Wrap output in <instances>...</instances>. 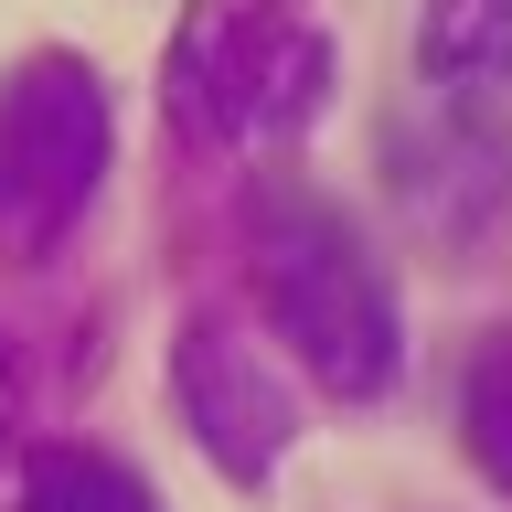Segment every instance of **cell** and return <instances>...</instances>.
Listing matches in <instances>:
<instances>
[{"mask_svg":"<svg viewBox=\"0 0 512 512\" xmlns=\"http://www.w3.org/2000/svg\"><path fill=\"white\" fill-rule=\"evenodd\" d=\"M459 416H470V448H480V470L512 480V342H491L470 363V395H459Z\"/></svg>","mask_w":512,"mask_h":512,"instance_id":"52a82bcc","label":"cell"},{"mask_svg":"<svg viewBox=\"0 0 512 512\" xmlns=\"http://www.w3.org/2000/svg\"><path fill=\"white\" fill-rule=\"evenodd\" d=\"M22 512H160L150 480L128 470V459H107V448H43L22 480Z\"/></svg>","mask_w":512,"mask_h":512,"instance_id":"8992f818","label":"cell"},{"mask_svg":"<svg viewBox=\"0 0 512 512\" xmlns=\"http://www.w3.org/2000/svg\"><path fill=\"white\" fill-rule=\"evenodd\" d=\"M320 75H331V54H320L310 32H246L235 75H214V118L235 139H288L320 107Z\"/></svg>","mask_w":512,"mask_h":512,"instance_id":"5b68a950","label":"cell"},{"mask_svg":"<svg viewBox=\"0 0 512 512\" xmlns=\"http://www.w3.org/2000/svg\"><path fill=\"white\" fill-rule=\"evenodd\" d=\"M416 64L438 75L448 118H512V0H427Z\"/></svg>","mask_w":512,"mask_h":512,"instance_id":"277c9868","label":"cell"},{"mask_svg":"<svg viewBox=\"0 0 512 512\" xmlns=\"http://www.w3.org/2000/svg\"><path fill=\"white\" fill-rule=\"evenodd\" d=\"M96 171H107V86L86 64L32 54L22 75H0V256L11 267L64 246V224L96 203Z\"/></svg>","mask_w":512,"mask_h":512,"instance_id":"7a4b0ae2","label":"cell"},{"mask_svg":"<svg viewBox=\"0 0 512 512\" xmlns=\"http://www.w3.org/2000/svg\"><path fill=\"white\" fill-rule=\"evenodd\" d=\"M256 310L331 395H384L406 363V320H395V278L363 246V224L342 203H320L299 182L256 192Z\"/></svg>","mask_w":512,"mask_h":512,"instance_id":"6da1fadb","label":"cell"},{"mask_svg":"<svg viewBox=\"0 0 512 512\" xmlns=\"http://www.w3.org/2000/svg\"><path fill=\"white\" fill-rule=\"evenodd\" d=\"M171 395H182V427L203 438L224 480H267L299 438V395L267 363V342H246L235 320H192L171 342Z\"/></svg>","mask_w":512,"mask_h":512,"instance_id":"3957f363","label":"cell"}]
</instances>
